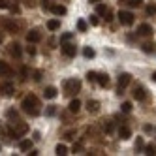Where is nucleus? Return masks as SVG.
Listing matches in <instances>:
<instances>
[{"mask_svg": "<svg viewBox=\"0 0 156 156\" xmlns=\"http://www.w3.org/2000/svg\"><path fill=\"white\" fill-rule=\"evenodd\" d=\"M130 136H132V130H130V126L122 124V126L119 128V137H120V139H128Z\"/></svg>", "mask_w": 156, "mask_h": 156, "instance_id": "15", "label": "nucleus"}, {"mask_svg": "<svg viewBox=\"0 0 156 156\" xmlns=\"http://www.w3.org/2000/svg\"><path fill=\"white\" fill-rule=\"evenodd\" d=\"M90 25H98V15H90Z\"/></svg>", "mask_w": 156, "mask_h": 156, "instance_id": "37", "label": "nucleus"}, {"mask_svg": "<svg viewBox=\"0 0 156 156\" xmlns=\"http://www.w3.org/2000/svg\"><path fill=\"white\" fill-rule=\"evenodd\" d=\"M55 152H57L58 156H66V154H68V147H66L64 143H58L57 149H55Z\"/></svg>", "mask_w": 156, "mask_h": 156, "instance_id": "24", "label": "nucleus"}, {"mask_svg": "<svg viewBox=\"0 0 156 156\" xmlns=\"http://www.w3.org/2000/svg\"><path fill=\"white\" fill-rule=\"evenodd\" d=\"M68 109H70V113H79V109H81V102L79 100H72L70 102V105H68Z\"/></svg>", "mask_w": 156, "mask_h": 156, "instance_id": "17", "label": "nucleus"}, {"mask_svg": "<svg viewBox=\"0 0 156 156\" xmlns=\"http://www.w3.org/2000/svg\"><path fill=\"white\" fill-rule=\"evenodd\" d=\"M96 83H98L100 87H107V85H109V77H107V73H98Z\"/></svg>", "mask_w": 156, "mask_h": 156, "instance_id": "19", "label": "nucleus"}, {"mask_svg": "<svg viewBox=\"0 0 156 156\" xmlns=\"http://www.w3.org/2000/svg\"><path fill=\"white\" fill-rule=\"evenodd\" d=\"M87 109H88V113H98V111H100V102H98V100H88V102H87Z\"/></svg>", "mask_w": 156, "mask_h": 156, "instance_id": "14", "label": "nucleus"}, {"mask_svg": "<svg viewBox=\"0 0 156 156\" xmlns=\"http://www.w3.org/2000/svg\"><path fill=\"white\" fill-rule=\"evenodd\" d=\"M27 53H28V55H36V49L28 45V47H27Z\"/></svg>", "mask_w": 156, "mask_h": 156, "instance_id": "38", "label": "nucleus"}, {"mask_svg": "<svg viewBox=\"0 0 156 156\" xmlns=\"http://www.w3.org/2000/svg\"><path fill=\"white\" fill-rule=\"evenodd\" d=\"M25 4H27L28 8H32V6H34V0H25Z\"/></svg>", "mask_w": 156, "mask_h": 156, "instance_id": "41", "label": "nucleus"}, {"mask_svg": "<svg viewBox=\"0 0 156 156\" xmlns=\"http://www.w3.org/2000/svg\"><path fill=\"white\" fill-rule=\"evenodd\" d=\"M43 96H45L47 100H53V98H57L58 96V90L55 87H45V90H43Z\"/></svg>", "mask_w": 156, "mask_h": 156, "instance_id": "16", "label": "nucleus"}, {"mask_svg": "<svg viewBox=\"0 0 156 156\" xmlns=\"http://www.w3.org/2000/svg\"><path fill=\"white\" fill-rule=\"evenodd\" d=\"M0 8L12 9L13 13H19V12H21V8L17 6V0H0Z\"/></svg>", "mask_w": 156, "mask_h": 156, "instance_id": "7", "label": "nucleus"}, {"mask_svg": "<svg viewBox=\"0 0 156 156\" xmlns=\"http://www.w3.org/2000/svg\"><path fill=\"white\" fill-rule=\"evenodd\" d=\"M120 109H122V113H130V111H132V104L130 102H124V104L120 105Z\"/></svg>", "mask_w": 156, "mask_h": 156, "instance_id": "32", "label": "nucleus"}, {"mask_svg": "<svg viewBox=\"0 0 156 156\" xmlns=\"http://www.w3.org/2000/svg\"><path fill=\"white\" fill-rule=\"evenodd\" d=\"M53 0H41V9H51L53 8Z\"/></svg>", "mask_w": 156, "mask_h": 156, "instance_id": "29", "label": "nucleus"}, {"mask_svg": "<svg viewBox=\"0 0 156 156\" xmlns=\"http://www.w3.org/2000/svg\"><path fill=\"white\" fill-rule=\"evenodd\" d=\"M152 27L151 25H147V23H143V25H139V28H137V34L139 36H143V38H151L152 36Z\"/></svg>", "mask_w": 156, "mask_h": 156, "instance_id": "11", "label": "nucleus"}, {"mask_svg": "<svg viewBox=\"0 0 156 156\" xmlns=\"http://www.w3.org/2000/svg\"><path fill=\"white\" fill-rule=\"evenodd\" d=\"M0 92H2V96H6V98H12L13 92H15V88H13L12 83H2L0 85Z\"/></svg>", "mask_w": 156, "mask_h": 156, "instance_id": "12", "label": "nucleus"}, {"mask_svg": "<svg viewBox=\"0 0 156 156\" xmlns=\"http://www.w3.org/2000/svg\"><path fill=\"white\" fill-rule=\"evenodd\" d=\"M107 12H109V9H107L105 4H98V6H96V13H98V15H105Z\"/></svg>", "mask_w": 156, "mask_h": 156, "instance_id": "26", "label": "nucleus"}, {"mask_svg": "<svg viewBox=\"0 0 156 156\" xmlns=\"http://www.w3.org/2000/svg\"><path fill=\"white\" fill-rule=\"evenodd\" d=\"M145 154H152V156H154V154H156V149L152 147V145H149V147L145 149Z\"/></svg>", "mask_w": 156, "mask_h": 156, "instance_id": "36", "label": "nucleus"}, {"mask_svg": "<svg viewBox=\"0 0 156 156\" xmlns=\"http://www.w3.org/2000/svg\"><path fill=\"white\" fill-rule=\"evenodd\" d=\"M21 107H23V111L30 117H38L41 113V104H40L36 94H27L23 98V102H21Z\"/></svg>", "mask_w": 156, "mask_h": 156, "instance_id": "1", "label": "nucleus"}, {"mask_svg": "<svg viewBox=\"0 0 156 156\" xmlns=\"http://www.w3.org/2000/svg\"><path fill=\"white\" fill-rule=\"evenodd\" d=\"M0 28L12 32V34H17L19 28H21V25L17 23L13 17H0Z\"/></svg>", "mask_w": 156, "mask_h": 156, "instance_id": "4", "label": "nucleus"}, {"mask_svg": "<svg viewBox=\"0 0 156 156\" xmlns=\"http://www.w3.org/2000/svg\"><path fill=\"white\" fill-rule=\"evenodd\" d=\"M117 17L120 21V25H124V27H132L133 21H136V19H133V13L132 12H126V9H120Z\"/></svg>", "mask_w": 156, "mask_h": 156, "instance_id": "5", "label": "nucleus"}, {"mask_svg": "<svg viewBox=\"0 0 156 156\" xmlns=\"http://www.w3.org/2000/svg\"><path fill=\"white\" fill-rule=\"evenodd\" d=\"M122 4H126V6H130V8H139V6H143V0H120Z\"/></svg>", "mask_w": 156, "mask_h": 156, "instance_id": "22", "label": "nucleus"}, {"mask_svg": "<svg viewBox=\"0 0 156 156\" xmlns=\"http://www.w3.org/2000/svg\"><path fill=\"white\" fill-rule=\"evenodd\" d=\"M4 41V34H0V43H2Z\"/></svg>", "mask_w": 156, "mask_h": 156, "instance_id": "42", "label": "nucleus"}, {"mask_svg": "<svg viewBox=\"0 0 156 156\" xmlns=\"http://www.w3.org/2000/svg\"><path fill=\"white\" fill-rule=\"evenodd\" d=\"M96 77H98L96 72H88V73H87V81H88V83H96Z\"/></svg>", "mask_w": 156, "mask_h": 156, "instance_id": "28", "label": "nucleus"}, {"mask_svg": "<svg viewBox=\"0 0 156 156\" xmlns=\"http://www.w3.org/2000/svg\"><path fill=\"white\" fill-rule=\"evenodd\" d=\"M152 79H154V81H156V72H154V73H152Z\"/></svg>", "mask_w": 156, "mask_h": 156, "instance_id": "43", "label": "nucleus"}, {"mask_svg": "<svg viewBox=\"0 0 156 156\" xmlns=\"http://www.w3.org/2000/svg\"><path fill=\"white\" fill-rule=\"evenodd\" d=\"M19 149L23 151V152H28L32 149V141L30 139H23V141H19Z\"/></svg>", "mask_w": 156, "mask_h": 156, "instance_id": "21", "label": "nucleus"}, {"mask_svg": "<svg viewBox=\"0 0 156 156\" xmlns=\"http://www.w3.org/2000/svg\"><path fill=\"white\" fill-rule=\"evenodd\" d=\"M83 55H85V57H87V58H92V57H94V55H96V51H94L92 47H85V51H83Z\"/></svg>", "mask_w": 156, "mask_h": 156, "instance_id": "27", "label": "nucleus"}, {"mask_svg": "<svg viewBox=\"0 0 156 156\" xmlns=\"http://www.w3.org/2000/svg\"><path fill=\"white\" fill-rule=\"evenodd\" d=\"M9 55H13V57H21V45H19V43H9Z\"/></svg>", "mask_w": 156, "mask_h": 156, "instance_id": "18", "label": "nucleus"}, {"mask_svg": "<svg viewBox=\"0 0 156 156\" xmlns=\"http://www.w3.org/2000/svg\"><path fill=\"white\" fill-rule=\"evenodd\" d=\"M92 2H102V0H92Z\"/></svg>", "mask_w": 156, "mask_h": 156, "instance_id": "44", "label": "nucleus"}, {"mask_svg": "<svg viewBox=\"0 0 156 156\" xmlns=\"http://www.w3.org/2000/svg\"><path fill=\"white\" fill-rule=\"evenodd\" d=\"M81 90V81L75 79V77H72V79H66L64 81V94L66 96H73Z\"/></svg>", "mask_w": 156, "mask_h": 156, "instance_id": "3", "label": "nucleus"}, {"mask_svg": "<svg viewBox=\"0 0 156 156\" xmlns=\"http://www.w3.org/2000/svg\"><path fill=\"white\" fill-rule=\"evenodd\" d=\"M154 47H156L154 43H145V45H143V51H145V53H154Z\"/></svg>", "mask_w": 156, "mask_h": 156, "instance_id": "31", "label": "nucleus"}, {"mask_svg": "<svg viewBox=\"0 0 156 156\" xmlns=\"http://www.w3.org/2000/svg\"><path fill=\"white\" fill-rule=\"evenodd\" d=\"M8 130H9V133H12V137L13 136L15 137H23L25 133L28 132V124H27V122H23V120L17 117V119H13V120L8 122Z\"/></svg>", "mask_w": 156, "mask_h": 156, "instance_id": "2", "label": "nucleus"}, {"mask_svg": "<svg viewBox=\"0 0 156 156\" xmlns=\"http://www.w3.org/2000/svg\"><path fill=\"white\" fill-rule=\"evenodd\" d=\"M77 28H79V32H85V30H87V23H85L83 19L77 21Z\"/></svg>", "mask_w": 156, "mask_h": 156, "instance_id": "33", "label": "nucleus"}, {"mask_svg": "<svg viewBox=\"0 0 156 156\" xmlns=\"http://www.w3.org/2000/svg\"><path fill=\"white\" fill-rule=\"evenodd\" d=\"M132 96L136 98L137 102H143V100L147 98V90H145L143 85H136V87H133V90H132Z\"/></svg>", "mask_w": 156, "mask_h": 156, "instance_id": "6", "label": "nucleus"}, {"mask_svg": "<svg viewBox=\"0 0 156 156\" xmlns=\"http://www.w3.org/2000/svg\"><path fill=\"white\" fill-rule=\"evenodd\" d=\"M27 40H28V43H38V41L41 40V30H40V28H32V30H28Z\"/></svg>", "mask_w": 156, "mask_h": 156, "instance_id": "9", "label": "nucleus"}, {"mask_svg": "<svg viewBox=\"0 0 156 156\" xmlns=\"http://www.w3.org/2000/svg\"><path fill=\"white\" fill-rule=\"evenodd\" d=\"M62 55H66V57H75V53H77V47L73 45V43H62V47H60Z\"/></svg>", "mask_w": 156, "mask_h": 156, "instance_id": "10", "label": "nucleus"}, {"mask_svg": "<svg viewBox=\"0 0 156 156\" xmlns=\"http://www.w3.org/2000/svg\"><path fill=\"white\" fill-rule=\"evenodd\" d=\"M136 147H137V149H143V139H141V137L136 141Z\"/></svg>", "mask_w": 156, "mask_h": 156, "instance_id": "39", "label": "nucleus"}, {"mask_svg": "<svg viewBox=\"0 0 156 156\" xmlns=\"http://www.w3.org/2000/svg\"><path fill=\"white\" fill-rule=\"evenodd\" d=\"M130 81H132V75H130V73L124 72V73H120V75H119V94H122V88L128 87Z\"/></svg>", "mask_w": 156, "mask_h": 156, "instance_id": "8", "label": "nucleus"}, {"mask_svg": "<svg viewBox=\"0 0 156 156\" xmlns=\"http://www.w3.org/2000/svg\"><path fill=\"white\" fill-rule=\"evenodd\" d=\"M47 28H49V30H58V28H60V21H58V19L47 21Z\"/></svg>", "mask_w": 156, "mask_h": 156, "instance_id": "25", "label": "nucleus"}, {"mask_svg": "<svg viewBox=\"0 0 156 156\" xmlns=\"http://www.w3.org/2000/svg\"><path fill=\"white\" fill-rule=\"evenodd\" d=\"M73 136H75V132H68V133H66V139H75Z\"/></svg>", "mask_w": 156, "mask_h": 156, "instance_id": "40", "label": "nucleus"}, {"mask_svg": "<svg viewBox=\"0 0 156 156\" xmlns=\"http://www.w3.org/2000/svg\"><path fill=\"white\" fill-rule=\"evenodd\" d=\"M102 128H104V132H105V133H111V132L115 130V124H113V120H104Z\"/></svg>", "mask_w": 156, "mask_h": 156, "instance_id": "23", "label": "nucleus"}, {"mask_svg": "<svg viewBox=\"0 0 156 156\" xmlns=\"http://www.w3.org/2000/svg\"><path fill=\"white\" fill-rule=\"evenodd\" d=\"M72 36H73L72 32H66V34H62V36H60V43H64V41H68V40H72Z\"/></svg>", "mask_w": 156, "mask_h": 156, "instance_id": "34", "label": "nucleus"}, {"mask_svg": "<svg viewBox=\"0 0 156 156\" xmlns=\"http://www.w3.org/2000/svg\"><path fill=\"white\" fill-rule=\"evenodd\" d=\"M145 9H147V13H149V15H152V13H156V6H154V4H149V6H147V8H145Z\"/></svg>", "mask_w": 156, "mask_h": 156, "instance_id": "35", "label": "nucleus"}, {"mask_svg": "<svg viewBox=\"0 0 156 156\" xmlns=\"http://www.w3.org/2000/svg\"><path fill=\"white\" fill-rule=\"evenodd\" d=\"M55 113H57V105H47V109H45V115H47V117H53Z\"/></svg>", "mask_w": 156, "mask_h": 156, "instance_id": "30", "label": "nucleus"}, {"mask_svg": "<svg viewBox=\"0 0 156 156\" xmlns=\"http://www.w3.org/2000/svg\"><path fill=\"white\" fill-rule=\"evenodd\" d=\"M13 73V68L9 66L8 62L4 60H0V77H4V75H12Z\"/></svg>", "mask_w": 156, "mask_h": 156, "instance_id": "13", "label": "nucleus"}, {"mask_svg": "<svg viewBox=\"0 0 156 156\" xmlns=\"http://www.w3.org/2000/svg\"><path fill=\"white\" fill-rule=\"evenodd\" d=\"M51 12H53L55 15H66V8H64L62 4H53Z\"/></svg>", "mask_w": 156, "mask_h": 156, "instance_id": "20", "label": "nucleus"}]
</instances>
